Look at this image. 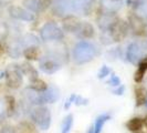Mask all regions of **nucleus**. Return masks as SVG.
<instances>
[{
	"instance_id": "6ab92c4d",
	"label": "nucleus",
	"mask_w": 147,
	"mask_h": 133,
	"mask_svg": "<svg viewBox=\"0 0 147 133\" xmlns=\"http://www.w3.org/2000/svg\"><path fill=\"white\" fill-rule=\"evenodd\" d=\"M6 105H7V115L11 117L13 115L16 109V100L13 96H6Z\"/></svg>"
},
{
	"instance_id": "f03ea898",
	"label": "nucleus",
	"mask_w": 147,
	"mask_h": 133,
	"mask_svg": "<svg viewBox=\"0 0 147 133\" xmlns=\"http://www.w3.org/2000/svg\"><path fill=\"white\" fill-rule=\"evenodd\" d=\"M32 119L42 130H48L51 124V113L47 107H38L33 109Z\"/></svg>"
},
{
	"instance_id": "b1692460",
	"label": "nucleus",
	"mask_w": 147,
	"mask_h": 133,
	"mask_svg": "<svg viewBox=\"0 0 147 133\" xmlns=\"http://www.w3.org/2000/svg\"><path fill=\"white\" fill-rule=\"evenodd\" d=\"M24 7L29 9L33 12H38L39 11V5H38V0H24L23 2Z\"/></svg>"
},
{
	"instance_id": "393cba45",
	"label": "nucleus",
	"mask_w": 147,
	"mask_h": 133,
	"mask_svg": "<svg viewBox=\"0 0 147 133\" xmlns=\"http://www.w3.org/2000/svg\"><path fill=\"white\" fill-rule=\"evenodd\" d=\"M8 26L3 22H0V41L1 40H5L8 36Z\"/></svg>"
},
{
	"instance_id": "72a5a7b5",
	"label": "nucleus",
	"mask_w": 147,
	"mask_h": 133,
	"mask_svg": "<svg viewBox=\"0 0 147 133\" xmlns=\"http://www.w3.org/2000/svg\"><path fill=\"white\" fill-rule=\"evenodd\" d=\"M2 53V48H1V45H0V54Z\"/></svg>"
},
{
	"instance_id": "1a4fd4ad",
	"label": "nucleus",
	"mask_w": 147,
	"mask_h": 133,
	"mask_svg": "<svg viewBox=\"0 0 147 133\" xmlns=\"http://www.w3.org/2000/svg\"><path fill=\"white\" fill-rule=\"evenodd\" d=\"M142 54H143V50L140 45H138L137 43L129 44L127 49V60L129 62H132L133 64H137L142 58Z\"/></svg>"
},
{
	"instance_id": "c9c22d12",
	"label": "nucleus",
	"mask_w": 147,
	"mask_h": 133,
	"mask_svg": "<svg viewBox=\"0 0 147 133\" xmlns=\"http://www.w3.org/2000/svg\"><path fill=\"white\" fill-rule=\"evenodd\" d=\"M146 104H147V100H146Z\"/></svg>"
},
{
	"instance_id": "a878e982",
	"label": "nucleus",
	"mask_w": 147,
	"mask_h": 133,
	"mask_svg": "<svg viewBox=\"0 0 147 133\" xmlns=\"http://www.w3.org/2000/svg\"><path fill=\"white\" fill-rule=\"evenodd\" d=\"M52 3L51 0H38V5H39V11H43L47 8L50 7Z\"/></svg>"
},
{
	"instance_id": "aec40b11",
	"label": "nucleus",
	"mask_w": 147,
	"mask_h": 133,
	"mask_svg": "<svg viewBox=\"0 0 147 133\" xmlns=\"http://www.w3.org/2000/svg\"><path fill=\"white\" fill-rule=\"evenodd\" d=\"M21 70L22 72L26 74V75H28L29 78H31V79H36L37 78V71L34 70V68L31 66V64H29V63H23L21 66Z\"/></svg>"
},
{
	"instance_id": "c85d7f7f",
	"label": "nucleus",
	"mask_w": 147,
	"mask_h": 133,
	"mask_svg": "<svg viewBox=\"0 0 147 133\" xmlns=\"http://www.w3.org/2000/svg\"><path fill=\"white\" fill-rule=\"evenodd\" d=\"M109 83H112V86H118L119 84V79L116 75H112L111 80L109 81Z\"/></svg>"
},
{
	"instance_id": "cd10ccee",
	"label": "nucleus",
	"mask_w": 147,
	"mask_h": 133,
	"mask_svg": "<svg viewBox=\"0 0 147 133\" xmlns=\"http://www.w3.org/2000/svg\"><path fill=\"white\" fill-rule=\"evenodd\" d=\"M109 73H110V69H109L106 66H103V68H102V69L100 70V72H98V78L102 79V78H104V77H106Z\"/></svg>"
},
{
	"instance_id": "bb28decb",
	"label": "nucleus",
	"mask_w": 147,
	"mask_h": 133,
	"mask_svg": "<svg viewBox=\"0 0 147 133\" xmlns=\"http://www.w3.org/2000/svg\"><path fill=\"white\" fill-rule=\"evenodd\" d=\"M138 10H140V15L147 17V0L143 1V2L140 3V6H138Z\"/></svg>"
},
{
	"instance_id": "2f4dec72",
	"label": "nucleus",
	"mask_w": 147,
	"mask_h": 133,
	"mask_svg": "<svg viewBox=\"0 0 147 133\" xmlns=\"http://www.w3.org/2000/svg\"><path fill=\"white\" fill-rule=\"evenodd\" d=\"M124 92V87H122V88H119V89H117V90H115L114 91V93L115 94H122Z\"/></svg>"
},
{
	"instance_id": "dca6fc26",
	"label": "nucleus",
	"mask_w": 147,
	"mask_h": 133,
	"mask_svg": "<svg viewBox=\"0 0 147 133\" xmlns=\"http://www.w3.org/2000/svg\"><path fill=\"white\" fill-rule=\"evenodd\" d=\"M23 54L28 60H38L40 56V50L38 47H29V48H26Z\"/></svg>"
},
{
	"instance_id": "9d476101",
	"label": "nucleus",
	"mask_w": 147,
	"mask_h": 133,
	"mask_svg": "<svg viewBox=\"0 0 147 133\" xmlns=\"http://www.w3.org/2000/svg\"><path fill=\"white\" fill-rule=\"evenodd\" d=\"M75 32H78V35L81 38L88 39V38L93 37V35H94V28L88 22H80L79 28L76 29Z\"/></svg>"
},
{
	"instance_id": "f8f14e48",
	"label": "nucleus",
	"mask_w": 147,
	"mask_h": 133,
	"mask_svg": "<svg viewBox=\"0 0 147 133\" xmlns=\"http://www.w3.org/2000/svg\"><path fill=\"white\" fill-rule=\"evenodd\" d=\"M40 69L45 73L51 74L57 72L60 69V66L53 60H44L43 62H41V64H40Z\"/></svg>"
},
{
	"instance_id": "4be33fe9",
	"label": "nucleus",
	"mask_w": 147,
	"mask_h": 133,
	"mask_svg": "<svg viewBox=\"0 0 147 133\" xmlns=\"http://www.w3.org/2000/svg\"><path fill=\"white\" fill-rule=\"evenodd\" d=\"M38 43H39L38 39L34 36H32V35L24 36L23 40H22V44H24L27 48H29V47H37Z\"/></svg>"
},
{
	"instance_id": "473e14b6",
	"label": "nucleus",
	"mask_w": 147,
	"mask_h": 133,
	"mask_svg": "<svg viewBox=\"0 0 147 133\" xmlns=\"http://www.w3.org/2000/svg\"><path fill=\"white\" fill-rule=\"evenodd\" d=\"M143 123H144V124H145V126H146V128H147V115H146V118L144 119V121H143Z\"/></svg>"
},
{
	"instance_id": "f257e3e1",
	"label": "nucleus",
	"mask_w": 147,
	"mask_h": 133,
	"mask_svg": "<svg viewBox=\"0 0 147 133\" xmlns=\"http://www.w3.org/2000/svg\"><path fill=\"white\" fill-rule=\"evenodd\" d=\"M74 59L78 63H86L94 58L95 48L88 41H81L74 47Z\"/></svg>"
},
{
	"instance_id": "a211bd4d",
	"label": "nucleus",
	"mask_w": 147,
	"mask_h": 133,
	"mask_svg": "<svg viewBox=\"0 0 147 133\" xmlns=\"http://www.w3.org/2000/svg\"><path fill=\"white\" fill-rule=\"evenodd\" d=\"M107 120H110V115H109V114H104V115L98 117L95 122V126H94V128H93V133L101 132V131H102V128H103V126H104V123H105Z\"/></svg>"
},
{
	"instance_id": "423d86ee",
	"label": "nucleus",
	"mask_w": 147,
	"mask_h": 133,
	"mask_svg": "<svg viewBox=\"0 0 147 133\" xmlns=\"http://www.w3.org/2000/svg\"><path fill=\"white\" fill-rule=\"evenodd\" d=\"M52 11L58 17H62L73 11V1L72 0H53Z\"/></svg>"
},
{
	"instance_id": "6e6552de",
	"label": "nucleus",
	"mask_w": 147,
	"mask_h": 133,
	"mask_svg": "<svg viewBox=\"0 0 147 133\" xmlns=\"http://www.w3.org/2000/svg\"><path fill=\"white\" fill-rule=\"evenodd\" d=\"M9 14H10L11 17H13L16 19H19V20H23V21H32L33 18H34L31 12H29V11H27V10H24V9H22L20 7H16V6L10 7Z\"/></svg>"
},
{
	"instance_id": "7ed1b4c3",
	"label": "nucleus",
	"mask_w": 147,
	"mask_h": 133,
	"mask_svg": "<svg viewBox=\"0 0 147 133\" xmlns=\"http://www.w3.org/2000/svg\"><path fill=\"white\" fill-rule=\"evenodd\" d=\"M40 33H41V38L44 41L59 40L61 38H63V32L61 31L59 26L54 22H47L41 28Z\"/></svg>"
},
{
	"instance_id": "5701e85b",
	"label": "nucleus",
	"mask_w": 147,
	"mask_h": 133,
	"mask_svg": "<svg viewBox=\"0 0 147 133\" xmlns=\"http://www.w3.org/2000/svg\"><path fill=\"white\" fill-rule=\"evenodd\" d=\"M73 123V115L72 114H69L64 121H63V126H62V133H69L70 132V129L72 126Z\"/></svg>"
},
{
	"instance_id": "c756f323",
	"label": "nucleus",
	"mask_w": 147,
	"mask_h": 133,
	"mask_svg": "<svg viewBox=\"0 0 147 133\" xmlns=\"http://www.w3.org/2000/svg\"><path fill=\"white\" fill-rule=\"evenodd\" d=\"M75 103L79 104V105H81V104H86L88 103V100L82 99L81 96H76V98H75Z\"/></svg>"
},
{
	"instance_id": "412c9836",
	"label": "nucleus",
	"mask_w": 147,
	"mask_h": 133,
	"mask_svg": "<svg viewBox=\"0 0 147 133\" xmlns=\"http://www.w3.org/2000/svg\"><path fill=\"white\" fill-rule=\"evenodd\" d=\"M21 47H20V44L17 43V42H12L11 44H9V47H8V52H9V54L11 56V57H13V58H17V57H19L20 56V53H21Z\"/></svg>"
},
{
	"instance_id": "20e7f679",
	"label": "nucleus",
	"mask_w": 147,
	"mask_h": 133,
	"mask_svg": "<svg viewBox=\"0 0 147 133\" xmlns=\"http://www.w3.org/2000/svg\"><path fill=\"white\" fill-rule=\"evenodd\" d=\"M111 36L114 39V41H122L127 35V24L123 20H115L114 22H111L110 24Z\"/></svg>"
},
{
	"instance_id": "9b49d317",
	"label": "nucleus",
	"mask_w": 147,
	"mask_h": 133,
	"mask_svg": "<svg viewBox=\"0 0 147 133\" xmlns=\"http://www.w3.org/2000/svg\"><path fill=\"white\" fill-rule=\"evenodd\" d=\"M79 24H80L79 19L73 16H69L63 19V28L65 31H69V32H75L76 29L79 28Z\"/></svg>"
},
{
	"instance_id": "7c9ffc66",
	"label": "nucleus",
	"mask_w": 147,
	"mask_h": 133,
	"mask_svg": "<svg viewBox=\"0 0 147 133\" xmlns=\"http://www.w3.org/2000/svg\"><path fill=\"white\" fill-rule=\"evenodd\" d=\"M1 133H15V130H13V128H11V126H5V128L1 130Z\"/></svg>"
},
{
	"instance_id": "f704fd0d",
	"label": "nucleus",
	"mask_w": 147,
	"mask_h": 133,
	"mask_svg": "<svg viewBox=\"0 0 147 133\" xmlns=\"http://www.w3.org/2000/svg\"><path fill=\"white\" fill-rule=\"evenodd\" d=\"M88 133H93V128H92V129L90 130V132H88Z\"/></svg>"
},
{
	"instance_id": "0eeeda50",
	"label": "nucleus",
	"mask_w": 147,
	"mask_h": 133,
	"mask_svg": "<svg viewBox=\"0 0 147 133\" xmlns=\"http://www.w3.org/2000/svg\"><path fill=\"white\" fill-rule=\"evenodd\" d=\"M129 26H131V28L135 35L143 36L146 33V24L138 16L132 15L129 17Z\"/></svg>"
},
{
	"instance_id": "2eb2a0df",
	"label": "nucleus",
	"mask_w": 147,
	"mask_h": 133,
	"mask_svg": "<svg viewBox=\"0 0 147 133\" xmlns=\"http://www.w3.org/2000/svg\"><path fill=\"white\" fill-rule=\"evenodd\" d=\"M143 120L140 118H133L131 119L127 123H126V126H127V129L128 130H131V131H140V129L143 128Z\"/></svg>"
},
{
	"instance_id": "ddd939ff",
	"label": "nucleus",
	"mask_w": 147,
	"mask_h": 133,
	"mask_svg": "<svg viewBox=\"0 0 147 133\" xmlns=\"http://www.w3.org/2000/svg\"><path fill=\"white\" fill-rule=\"evenodd\" d=\"M146 71H147V57H145V58H143V59L140 60V63H138V69L135 72L134 80L136 82H140L143 80V78H144Z\"/></svg>"
},
{
	"instance_id": "4468645a",
	"label": "nucleus",
	"mask_w": 147,
	"mask_h": 133,
	"mask_svg": "<svg viewBox=\"0 0 147 133\" xmlns=\"http://www.w3.org/2000/svg\"><path fill=\"white\" fill-rule=\"evenodd\" d=\"M135 96H136V105H137V107L146 103L147 90L145 88H143V87L136 88L135 89Z\"/></svg>"
},
{
	"instance_id": "39448f33",
	"label": "nucleus",
	"mask_w": 147,
	"mask_h": 133,
	"mask_svg": "<svg viewBox=\"0 0 147 133\" xmlns=\"http://www.w3.org/2000/svg\"><path fill=\"white\" fill-rule=\"evenodd\" d=\"M6 81L8 87L12 89H18L22 84V75L18 68L10 66L6 71Z\"/></svg>"
},
{
	"instance_id": "f3484780",
	"label": "nucleus",
	"mask_w": 147,
	"mask_h": 133,
	"mask_svg": "<svg viewBox=\"0 0 147 133\" xmlns=\"http://www.w3.org/2000/svg\"><path fill=\"white\" fill-rule=\"evenodd\" d=\"M30 88L32 89V90H34V91H38V92H43V91H45L48 89V87H47V84H45L44 81L36 78V79H32Z\"/></svg>"
}]
</instances>
